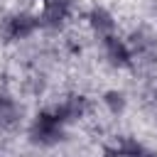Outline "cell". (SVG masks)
Instances as JSON below:
<instances>
[{
    "mask_svg": "<svg viewBox=\"0 0 157 157\" xmlns=\"http://www.w3.org/2000/svg\"><path fill=\"white\" fill-rule=\"evenodd\" d=\"M66 130H69V125L59 118L54 105H49V108H42L39 113H34V118L29 120L27 140L34 147L49 150V147H56V145H61L66 140Z\"/></svg>",
    "mask_w": 157,
    "mask_h": 157,
    "instance_id": "1",
    "label": "cell"
},
{
    "mask_svg": "<svg viewBox=\"0 0 157 157\" xmlns=\"http://www.w3.org/2000/svg\"><path fill=\"white\" fill-rule=\"evenodd\" d=\"M39 29H42L39 15H37V12H27V10H15V12L5 15L2 22H0V37H2V42H7V44L25 42V39H29L32 34H37Z\"/></svg>",
    "mask_w": 157,
    "mask_h": 157,
    "instance_id": "2",
    "label": "cell"
},
{
    "mask_svg": "<svg viewBox=\"0 0 157 157\" xmlns=\"http://www.w3.org/2000/svg\"><path fill=\"white\" fill-rule=\"evenodd\" d=\"M39 25L47 32H61L76 15L74 0H52L47 5H39Z\"/></svg>",
    "mask_w": 157,
    "mask_h": 157,
    "instance_id": "3",
    "label": "cell"
},
{
    "mask_svg": "<svg viewBox=\"0 0 157 157\" xmlns=\"http://www.w3.org/2000/svg\"><path fill=\"white\" fill-rule=\"evenodd\" d=\"M101 47H103V56H105V61H108L113 69H130V66L135 64V54H132L128 39L120 37L118 32L103 37V39H101Z\"/></svg>",
    "mask_w": 157,
    "mask_h": 157,
    "instance_id": "4",
    "label": "cell"
},
{
    "mask_svg": "<svg viewBox=\"0 0 157 157\" xmlns=\"http://www.w3.org/2000/svg\"><path fill=\"white\" fill-rule=\"evenodd\" d=\"M54 110L59 113V118H61L66 125H71V123H78V120H83V118L88 115L91 103H88V98H86L83 93H69V96H64L59 103H54Z\"/></svg>",
    "mask_w": 157,
    "mask_h": 157,
    "instance_id": "5",
    "label": "cell"
},
{
    "mask_svg": "<svg viewBox=\"0 0 157 157\" xmlns=\"http://www.w3.org/2000/svg\"><path fill=\"white\" fill-rule=\"evenodd\" d=\"M86 25H88V29L96 34V37H108V34H115V29H118V20H115V15L108 10V7H103V5H93L88 12H86Z\"/></svg>",
    "mask_w": 157,
    "mask_h": 157,
    "instance_id": "6",
    "label": "cell"
},
{
    "mask_svg": "<svg viewBox=\"0 0 157 157\" xmlns=\"http://www.w3.org/2000/svg\"><path fill=\"white\" fill-rule=\"evenodd\" d=\"M128 44H130V49L135 54V61L137 59H152L157 54V34L152 29H147V27L132 29L130 37H128Z\"/></svg>",
    "mask_w": 157,
    "mask_h": 157,
    "instance_id": "7",
    "label": "cell"
},
{
    "mask_svg": "<svg viewBox=\"0 0 157 157\" xmlns=\"http://www.w3.org/2000/svg\"><path fill=\"white\" fill-rule=\"evenodd\" d=\"M101 103H103V108H105L113 118H120V115L128 110V96H125V91H120V88H108V91H103Z\"/></svg>",
    "mask_w": 157,
    "mask_h": 157,
    "instance_id": "8",
    "label": "cell"
},
{
    "mask_svg": "<svg viewBox=\"0 0 157 157\" xmlns=\"http://www.w3.org/2000/svg\"><path fill=\"white\" fill-rule=\"evenodd\" d=\"M115 142L120 145V150H123L128 157H140V155L147 150V147H145V145H142L137 137H130V135H120Z\"/></svg>",
    "mask_w": 157,
    "mask_h": 157,
    "instance_id": "9",
    "label": "cell"
},
{
    "mask_svg": "<svg viewBox=\"0 0 157 157\" xmlns=\"http://www.w3.org/2000/svg\"><path fill=\"white\" fill-rule=\"evenodd\" d=\"M101 157H128V155L120 150L118 142H110V145H105V147L101 150Z\"/></svg>",
    "mask_w": 157,
    "mask_h": 157,
    "instance_id": "10",
    "label": "cell"
},
{
    "mask_svg": "<svg viewBox=\"0 0 157 157\" xmlns=\"http://www.w3.org/2000/svg\"><path fill=\"white\" fill-rule=\"evenodd\" d=\"M140 157H157V152H155V150H145Z\"/></svg>",
    "mask_w": 157,
    "mask_h": 157,
    "instance_id": "11",
    "label": "cell"
},
{
    "mask_svg": "<svg viewBox=\"0 0 157 157\" xmlns=\"http://www.w3.org/2000/svg\"><path fill=\"white\" fill-rule=\"evenodd\" d=\"M37 5H47V2H52V0H34Z\"/></svg>",
    "mask_w": 157,
    "mask_h": 157,
    "instance_id": "12",
    "label": "cell"
}]
</instances>
